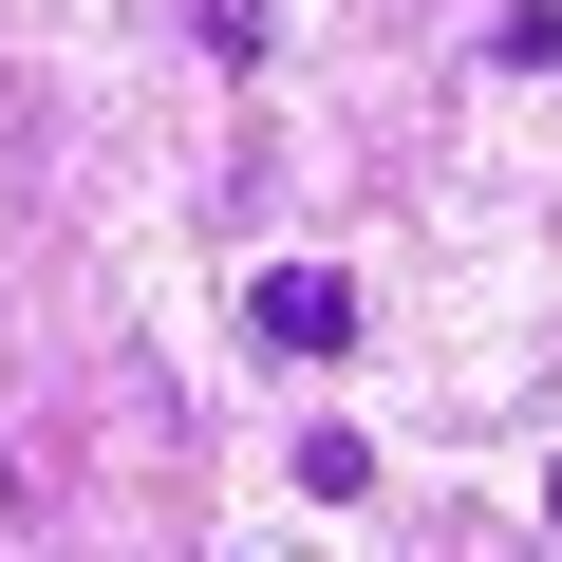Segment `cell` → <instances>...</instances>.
Segmentation results:
<instances>
[{
	"mask_svg": "<svg viewBox=\"0 0 562 562\" xmlns=\"http://www.w3.org/2000/svg\"><path fill=\"white\" fill-rule=\"evenodd\" d=\"M244 338H262V357H357V281H338V262H262V281H244Z\"/></svg>",
	"mask_w": 562,
	"mask_h": 562,
	"instance_id": "cell-1",
	"label": "cell"
},
{
	"mask_svg": "<svg viewBox=\"0 0 562 562\" xmlns=\"http://www.w3.org/2000/svg\"><path fill=\"white\" fill-rule=\"evenodd\" d=\"M487 76H562V0H506V20H487Z\"/></svg>",
	"mask_w": 562,
	"mask_h": 562,
	"instance_id": "cell-2",
	"label": "cell"
},
{
	"mask_svg": "<svg viewBox=\"0 0 562 562\" xmlns=\"http://www.w3.org/2000/svg\"><path fill=\"white\" fill-rule=\"evenodd\" d=\"M543 525H562V469H543Z\"/></svg>",
	"mask_w": 562,
	"mask_h": 562,
	"instance_id": "cell-3",
	"label": "cell"
}]
</instances>
